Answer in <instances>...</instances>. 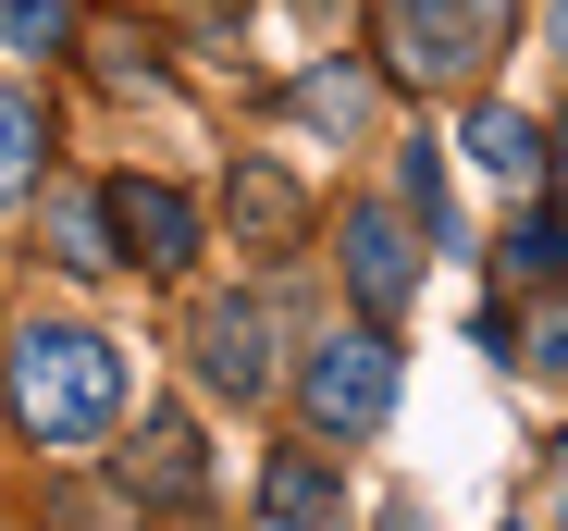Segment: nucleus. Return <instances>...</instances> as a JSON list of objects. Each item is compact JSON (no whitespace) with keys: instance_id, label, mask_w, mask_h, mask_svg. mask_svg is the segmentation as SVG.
<instances>
[{"instance_id":"1","label":"nucleus","mask_w":568,"mask_h":531,"mask_svg":"<svg viewBox=\"0 0 568 531\" xmlns=\"http://www.w3.org/2000/svg\"><path fill=\"white\" fill-rule=\"evenodd\" d=\"M0 396H13V420L50 458H87L112 432V408H124V359H112V334H87V321H26Z\"/></svg>"},{"instance_id":"2","label":"nucleus","mask_w":568,"mask_h":531,"mask_svg":"<svg viewBox=\"0 0 568 531\" xmlns=\"http://www.w3.org/2000/svg\"><path fill=\"white\" fill-rule=\"evenodd\" d=\"M519 25V0H371V50H384L396 86H457L483 100V74Z\"/></svg>"},{"instance_id":"3","label":"nucleus","mask_w":568,"mask_h":531,"mask_svg":"<svg viewBox=\"0 0 568 531\" xmlns=\"http://www.w3.org/2000/svg\"><path fill=\"white\" fill-rule=\"evenodd\" d=\"M297 408H310L322 446H358V432H384V420H396V334H384V321L322 334L310 359H297Z\"/></svg>"},{"instance_id":"4","label":"nucleus","mask_w":568,"mask_h":531,"mask_svg":"<svg viewBox=\"0 0 568 531\" xmlns=\"http://www.w3.org/2000/svg\"><path fill=\"white\" fill-rule=\"evenodd\" d=\"M334 273H346L358 321L408 309V285H420V247H408V211H346V223H334Z\"/></svg>"},{"instance_id":"5","label":"nucleus","mask_w":568,"mask_h":531,"mask_svg":"<svg viewBox=\"0 0 568 531\" xmlns=\"http://www.w3.org/2000/svg\"><path fill=\"white\" fill-rule=\"evenodd\" d=\"M112 235H124V223H112V186H100V198H87V186H38V247H50V273L100 285L112 259H124Z\"/></svg>"},{"instance_id":"6","label":"nucleus","mask_w":568,"mask_h":531,"mask_svg":"<svg viewBox=\"0 0 568 531\" xmlns=\"http://www.w3.org/2000/svg\"><path fill=\"white\" fill-rule=\"evenodd\" d=\"M199 384H211V396H260V384H272V321H260V297H211V309H199Z\"/></svg>"},{"instance_id":"7","label":"nucleus","mask_w":568,"mask_h":531,"mask_svg":"<svg viewBox=\"0 0 568 531\" xmlns=\"http://www.w3.org/2000/svg\"><path fill=\"white\" fill-rule=\"evenodd\" d=\"M112 223H124V247L149 259V273H185V259H199V211H185L173 186H149V173L112 186Z\"/></svg>"},{"instance_id":"8","label":"nucleus","mask_w":568,"mask_h":531,"mask_svg":"<svg viewBox=\"0 0 568 531\" xmlns=\"http://www.w3.org/2000/svg\"><path fill=\"white\" fill-rule=\"evenodd\" d=\"M469 161H483L495 186H544V173H556V136H544L519 100H469Z\"/></svg>"},{"instance_id":"9","label":"nucleus","mask_w":568,"mask_h":531,"mask_svg":"<svg viewBox=\"0 0 568 531\" xmlns=\"http://www.w3.org/2000/svg\"><path fill=\"white\" fill-rule=\"evenodd\" d=\"M260 507L284 519V531H346V482L310 458V446H284L272 458V482H260Z\"/></svg>"},{"instance_id":"10","label":"nucleus","mask_w":568,"mask_h":531,"mask_svg":"<svg viewBox=\"0 0 568 531\" xmlns=\"http://www.w3.org/2000/svg\"><path fill=\"white\" fill-rule=\"evenodd\" d=\"M38 173H50V112L26 100V86H0V211L38 198Z\"/></svg>"},{"instance_id":"11","label":"nucleus","mask_w":568,"mask_h":531,"mask_svg":"<svg viewBox=\"0 0 568 531\" xmlns=\"http://www.w3.org/2000/svg\"><path fill=\"white\" fill-rule=\"evenodd\" d=\"M297 223H310V198L284 186L272 161H247V173H235V235H247V247H284V235H297Z\"/></svg>"},{"instance_id":"12","label":"nucleus","mask_w":568,"mask_h":531,"mask_svg":"<svg viewBox=\"0 0 568 531\" xmlns=\"http://www.w3.org/2000/svg\"><path fill=\"white\" fill-rule=\"evenodd\" d=\"M495 247H507V273H519V285H568V223H556V211H519Z\"/></svg>"},{"instance_id":"13","label":"nucleus","mask_w":568,"mask_h":531,"mask_svg":"<svg viewBox=\"0 0 568 531\" xmlns=\"http://www.w3.org/2000/svg\"><path fill=\"white\" fill-rule=\"evenodd\" d=\"M136 482L185 507V494H199V432H185V420H149V446H136Z\"/></svg>"},{"instance_id":"14","label":"nucleus","mask_w":568,"mask_h":531,"mask_svg":"<svg viewBox=\"0 0 568 531\" xmlns=\"http://www.w3.org/2000/svg\"><path fill=\"white\" fill-rule=\"evenodd\" d=\"M396 186H408V211H420L433 235H457V186H445V149H433V136H408V161H396Z\"/></svg>"},{"instance_id":"15","label":"nucleus","mask_w":568,"mask_h":531,"mask_svg":"<svg viewBox=\"0 0 568 531\" xmlns=\"http://www.w3.org/2000/svg\"><path fill=\"white\" fill-rule=\"evenodd\" d=\"M0 50L50 62V50H74V13H62V0H0Z\"/></svg>"},{"instance_id":"16","label":"nucleus","mask_w":568,"mask_h":531,"mask_svg":"<svg viewBox=\"0 0 568 531\" xmlns=\"http://www.w3.org/2000/svg\"><path fill=\"white\" fill-rule=\"evenodd\" d=\"M297 112H310V124H358V74H310Z\"/></svg>"},{"instance_id":"17","label":"nucleus","mask_w":568,"mask_h":531,"mask_svg":"<svg viewBox=\"0 0 568 531\" xmlns=\"http://www.w3.org/2000/svg\"><path fill=\"white\" fill-rule=\"evenodd\" d=\"M531 359H544V371H568V309H544V321H531Z\"/></svg>"},{"instance_id":"18","label":"nucleus","mask_w":568,"mask_h":531,"mask_svg":"<svg viewBox=\"0 0 568 531\" xmlns=\"http://www.w3.org/2000/svg\"><path fill=\"white\" fill-rule=\"evenodd\" d=\"M544 25H556V50H568V0H556V13H544Z\"/></svg>"},{"instance_id":"19","label":"nucleus","mask_w":568,"mask_h":531,"mask_svg":"<svg viewBox=\"0 0 568 531\" xmlns=\"http://www.w3.org/2000/svg\"><path fill=\"white\" fill-rule=\"evenodd\" d=\"M556 173H568V136H556Z\"/></svg>"}]
</instances>
